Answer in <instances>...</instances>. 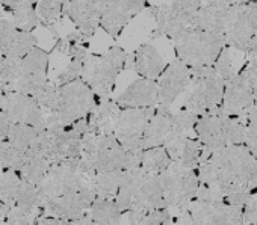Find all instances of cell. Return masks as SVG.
Returning <instances> with one entry per match:
<instances>
[{
    "label": "cell",
    "mask_w": 257,
    "mask_h": 225,
    "mask_svg": "<svg viewBox=\"0 0 257 225\" xmlns=\"http://www.w3.org/2000/svg\"><path fill=\"white\" fill-rule=\"evenodd\" d=\"M146 7L147 0H107L100 19V28L116 40L125 25Z\"/></svg>",
    "instance_id": "obj_14"
},
{
    "label": "cell",
    "mask_w": 257,
    "mask_h": 225,
    "mask_svg": "<svg viewBox=\"0 0 257 225\" xmlns=\"http://www.w3.org/2000/svg\"><path fill=\"white\" fill-rule=\"evenodd\" d=\"M189 83L183 92V107L195 115L216 110L221 106L225 82L213 65H192Z\"/></svg>",
    "instance_id": "obj_3"
},
{
    "label": "cell",
    "mask_w": 257,
    "mask_h": 225,
    "mask_svg": "<svg viewBox=\"0 0 257 225\" xmlns=\"http://www.w3.org/2000/svg\"><path fill=\"white\" fill-rule=\"evenodd\" d=\"M198 7L200 0H170L167 4L152 7L150 14L156 22V32H153V37L165 35L173 40L192 26Z\"/></svg>",
    "instance_id": "obj_8"
},
{
    "label": "cell",
    "mask_w": 257,
    "mask_h": 225,
    "mask_svg": "<svg viewBox=\"0 0 257 225\" xmlns=\"http://www.w3.org/2000/svg\"><path fill=\"white\" fill-rule=\"evenodd\" d=\"M173 41L179 59H182L189 67L213 65L225 44L222 34L207 32L192 26L174 37Z\"/></svg>",
    "instance_id": "obj_5"
},
{
    "label": "cell",
    "mask_w": 257,
    "mask_h": 225,
    "mask_svg": "<svg viewBox=\"0 0 257 225\" xmlns=\"http://www.w3.org/2000/svg\"><path fill=\"white\" fill-rule=\"evenodd\" d=\"M132 68L140 74V77L158 80L165 68V61L158 49L147 43L135 50L132 56Z\"/></svg>",
    "instance_id": "obj_23"
},
{
    "label": "cell",
    "mask_w": 257,
    "mask_h": 225,
    "mask_svg": "<svg viewBox=\"0 0 257 225\" xmlns=\"http://www.w3.org/2000/svg\"><path fill=\"white\" fill-rule=\"evenodd\" d=\"M246 148L257 157V120H251L245 124V141Z\"/></svg>",
    "instance_id": "obj_40"
},
{
    "label": "cell",
    "mask_w": 257,
    "mask_h": 225,
    "mask_svg": "<svg viewBox=\"0 0 257 225\" xmlns=\"http://www.w3.org/2000/svg\"><path fill=\"white\" fill-rule=\"evenodd\" d=\"M127 154L113 133H101L97 138V148L94 156L95 172L124 171Z\"/></svg>",
    "instance_id": "obj_18"
},
{
    "label": "cell",
    "mask_w": 257,
    "mask_h": 225,
    "mask_svg": "<svg viewBox=\"0 0 257 225\" xmlns=\"http://www.w3.org/2000/svg\"><path fill=\"white\" fill-rule=\"evenodd\" d=\"M173 222V214L171 210L168 207H161V208H155L150 210L141 223H171Z\"/></svg>",
    "instance_id": "obj_37"
},
{
    "label": "cell",
    "mask_w": 257,
    "mask_h": 225,
    "mask_svg": "<svg viewBox=\"0 0 257 225\" xmlns=\"http://www.w3.org/2000/svg\"><path fill=\"white\" fill-rule=\"evenodd\" d=\"M35 8L40 22L47 28H53L62 19L65 4L64 0H38Z\"/></svg>",
    "instance_id": "obj_32"
},
{
    "label": "cell",
    "mask_w": 257,
    "mask_h": 225,
    "mask_svg": "<svg viewBox=\"0 0 257 225\" xmlns=\"http://www.w3.org/2000/svg\"><path fill=\"white\" fill-rule=\"evenodd\" d=\"M243 52H245V55H246L248 59L257 58V31H255L254 35L249 38V41H248V44H246V47H245Z\"/></svg>",
    "instance_id": "obj_42"
},
{
    "label": "cell",
    "mask_w": 257,
    "mask_h": 225,
    "mask_svg": "<svg viewBox=\"0 0 257 225\" xmlns=\"http://www.w3.org/2000/svg\"><path fill=\"white\" fill-rule=\"evenodd\" d=\"M171 163V159L164 145L146 148L141 157V168L147 172L161 174Z\"/></svg>",
    "instance_id": "obj_30"
},
{
    "label": "cell",
    "mask_w": 257,
    "mask_h": 225,
    "mask_svg": "<svg viewBox=\"0 0 257 225\" xmlns=\"http://www.w3.org/2000/svg\"><path fill=\"white\" fill-rule=\"evenodd\" d=\"M0 109L13 120V123L41 127L46 124V114L37 100L23 92L5 91L0 100Z\"/></svg>",
    "instance_id": "obj_12"
},
{
    "label": "cell",
    "mask_w": 257,
    "mask_h": 225,
    "mask_svg": "<svg viewBox=\"0 0 257 225\" xmlns=\"http://www.w3.org/2000/svg\"><path fill=\"white\" fill-rule=\"evenodd\" d=\"M245 61H246V55L243 50L236 49L233 46H225L222 47V50L219 52L215 61V70L224 79V82H227L239 74Z\"/></svg>",
    "instance_id": "obj_24"
},
{
    "label": "cell",
    "mask_w": 257,
    "mask_h": 225,
    "mask_svg": "<svg viewBox=\"0 0 257 225\" xmlns=\"http://www.w3.org/2000/svg\"><path fill=\"white\" fill-rule=\"evenodd\" d=\"M124 171H106L94 174V189L97 196L103 198H115Z\"/></svg>",
    "instance_id": "obj_28"
},
{
    "label": "cell",
    "mask_w": 257,
    "mask_h": 225,
    "mask_svg": "<svg viewBox=\"0 0 257 225\" xmlns=\"http://www.w3.org/2000/svg\"><path fill=\"white\" fill-rule=\"evenodd\" d=\"M155 109L156 106L124 107L118 112L112 133L119 141L125 153L143 150V136L152 115L155 114Z\"/></svg>",
    "instance_id": "obj_9"
},
{
    "label": "cell",
    "mask_w": 257,
    "mask_h": 225,
    "mask_svg": "<svg viewBox=\"0 0 257 225\" xmlns=\"http://www.w3.org/2000/svg\"><path fill=\"white\" fill-rule=\"evenodd\" d=\"M17 31L19 28L13 23L11 19L0 16V58L5 56V53L8 52Z\"/></svg>",
    "instance_id": "obj_35"
},
{
    "label": "cell",
    "mask_w": 257,
    "mask_h": 225,
    "mask_svg": "<svg viewBox=\"0 0 257 225\" xmlns=\"http://www.w3.org/2000/svg\"><path fill=\"white\" fill-rule=\"evenodd\" d=\"M158 100V80L153 79H137L128 85V88L116 97L115 103L124 107H147L156 106Z\"/></svg>",
    "instance_id": "obj_20"
},
{
    "label": "cell",
    "mask_w": 257,
    "mask_h": 225,
    "mask_svg": "<svg viewBox=\"0 0 257 225\" xmlns=\"http://www.w3.org/2000/svg\"><path fill=\"white\" fill-rule=\"evenodd\" d=\"M203 144L197 139V138H188L180 154H179V159L176 160L177 163L183 165V166H188V168H194L197 169L198 165H200V160H201V154H203Z\"/></svg>",
    "instance_id": "obj_33"
},
{
    "label": "cell",
    "mask_w": 257,
    "mask_h": 225,
    "mask_svg": "<svg viewBox=\"0 0 257 225\" xmlns=\"http://www.w3.org/2000/svg\"><path fill=\"white\" fill-rule=\"evenodd\" d=\"M8 210H10V207H8L5 202L0 201V223L5 222V217H7V214H8Z\"/></svg>",
    "instance_id": "obj_43"
},
{
    "label": "cell",
    "mask_w": 257,
    "mask_h": 225,
    "mask_svg": "<svg viewBox=\"0 0 257 225\" xmlns=\"http://www.w3.org/2000/svg\"><path fill=\"white\" fill-rule=\"evenodd\" d=\"M49 168H50V162L44 156L25 153V157H23L20 166L17 168V174L23 180H26V181L37 186L41 181V178L44 177V174L47 172Z\"/></svg>",
    "instance_id": "obj_27"
},
{
    "label": "cell",
    "mask_w": 257,
    "mask_h": 225,
    "mask_svg": "<svg viewBox=\"0 0 257 225\" xmlns=\"http://www.w3.org/2000/svg\"><path fill=\"white\" fill-rule=\"evenodd\" d=\"M115 201L128 223H141L150 210L167 207L159 174L147 172L141 166L122 172Z\"/></svg>",
    "instance_id": "obj_2"
},
{
    "label": "cell",
    "mask_w": 257,
    "mask_h": 225,
    "mask_svg": "<svg viewBox=\"0 0 257 225\" xmlns=\"http://www.w3.org/2000/svg\"><path fill=\"white\" fill-rule=\"evenodd\" d=\"M188 210L192 217V223H242V208L234 207L224 199H192Z\"/></svg>",
    "instance_id": "obj_15"
},
{
    "label": "cell",
    "mask_w": 257,
    "mask_h": 225,
    "mask_svg": "<svg viewBox=\"0 0 257 225\" xmlns=\"http://www.w3.org/2000/svg\"><path fill=\"white\" fill-rule=\"evenodd\" d=\"M127 52L119 46H112L103 55H89L82 68V79L98 97H109L116 77L124 70Z\"/></svg>",
    "instance_id": "obj_4"
},
{
    "label": "cell",
    "mask_w": 257,
    "mask_h": 225,
    "mask_svg": "<svg viewBox=\"0 0 257 225\" xmlns=\"http://www.w3.org/2000/svg\"><path fill=\"white\" fill-rule=\"evenodd\" d=\"M23 157L25 153L17 150L8 139H0V168L4 171L5 169L17 171Z\"/></svg>",
    "instance_id": "obj_34"
},
{
    "label": "cell",
    "mask_w": 257,
    "mask_h": 225,
    "mask_svg": "<svg viewBox=\"0 0 257 225\" xmlns=\"http://www.w3.org/2000/svg\"><path fill=\"white\" fill-rule=\"evenodd\" d=\"M240 74L243 76V79L246 80V83L252 89L254 100L257 101V58L249 59V64L243 68V71Z\"/></svg>",
    "instance_id": "obj_39"
},
{
    "label": "cell",
    "mask_w": 257,
    "mask_h": 225,
    "mask_svg": "<svg viewBox=\"0 0 257 225\" xmlns=\"http://www.w3.org/2000/svg\"><path fill=\"white\" fill-rule=\"evenodd\" d=\"M23 178L14 169H5L0 175V201L8 207H13L22 186Z\"/></svg>",
    "instance_id": "obj_31"
},
{
    "label": "cell",
    "mask_w": 257,
    "mask_h": 225,
    "mask_svg": "<svg viewBox=\"0 0 257 225\" xmlns=\"http://www.w3.org/2000/svg\"><path fill=\"white\" fill-rule=\"evenodd\" d=\"M49 61H50V55L46 50L37 46L31 49L19 61L17 76L11 86V91L32 95L37 89H40L47 82Z\"/></svg>",
    "instance_id": "obj_11"
},
{
    "label": "cell",
    "mask_w": 257,
    "mask_h": 225,
    "mask_svg": "<svg viewBox=\"0 0 257 225\" xmlns=\"http://www.w3.org/2000/svg\"><path fill=\"white\" fill-rule=\"evenodd\" d=\"M191 79V70L189 65L185 64L182 59L173 61L170 65H165L162 74L158 77V100L156 106L158 107H167L180 97Z\"/></svg>",
    "instance_id": "obj_13"
},
{
    "label": "cell",
    "mask_w": 257,
    "mask_h": 225,
    "mask_svg": "<svg viewBox=\"0 0 257 225\" xmlns=\"http://www.w3.org/2000/svg\"><path fill=\"white\" fill-rule=\"evenodd\" d=\"M198 180L218 189L225 202L243 208L257 187V157L240 144L216 148L198 165Z\"/></svg>",
    "instance_id": "obj_1"
},
{
    "label": "cell",
    "mask_w": 257,
    "mask_h": 225,
    "mask_svg": "<svg viewBox=\"0 0 257 225\" xmlns=\"http://www.w3.org/2000/svg\"><path fill=\"white\" fill-rule=\"evenodd\" d=\"M29 2H31V4H34V5H37V2H38V0H29Z\"/></svg>",
    "instance_id": "obj_44"
},
{
    "label": "cell",
    "mask_w": 257,
    "mask_h": 225,
    "mask_svg": "<svg viewBox=\"0 0 257 225\" xmlns=\"http://www.w3.org/2000/svg\"><path fill=\"white\" fill-rule=\"evenodd\" d=\"M222 112L230 117L242 118L245 112L255 103L252 89L243 79V76L239 73L233 79L225 82L224 95H222Z\"/></svg>",
    "instance_id": "obj_17"
},
{
    "label": "cell",
    "mask_w": 257,
    "mask_h": 225,
    "mask_svg": "<svg viewBox=\"0 0 257 225\" xmlns=\"http://www.w3.org/2000/svg\"><path fill=\"white\" fill-rule=\"evenodd\" d=\"M159 177L167 207L176 211L188 208L200 186L197 171L177 162H171L167 169L159 174Z\"/></svg>",
    "instance_id": "obj_7"
},
{
    "label": "cell",
    "mask_w": 257,
    "mask_h": 225,
    "mask_svg": "<svg viewBox=\"0 0 257 225\" xmlns=\"http://www.w3.org/2000/svg\"><path fill=\"white\" fill-rule=\"evenodd\" d=\"M107 0H68L64 14L74 23V26L86 35H94L100 28V19Z\"/></svg>",
    "instance_id": "obj_16"
},
{
    "label": "cell",
    "mask_w": 257,
    "mask_h": 225,
    "mask_svg": "<svg viewBox=\"0 0 257 225\" xmlns=\"http://www.w3.org/2000/svg\"><path fill=\"white\" fill-rule=\"evenodd\" d=\"M119 110L121 107L115 103V100L109 97H100L95 107L88 115V132L95 135L112 133Z\"/></svg>",
    "instance_id": "obj_22"
},
{
    "label": "cell",
    "mask_w": 257,
    "mask_h": 225,
    "mask_svg": "<svg viewBox=\"0 0 257 225\" xmlns=\"http://www.w3.org/2000/svg\"><path fill=\"white\" fill-rule=\"evenodd\" d=\"M222 114L224 112L219 106L216 110L200 115L194 126L197 139L203 144L204 148L210 151L227 145L222 129Z\"/></svg>",
    "instance_id": "obj_19"
},
{
    "label": "cell",
    "mask_w": 257,
    "mask_h": 225,
    "mask_svg": "<svg viewBox=\"0 0 257 225\" xmlns=\"http://www.w3.org/2000/svg\"><path fill=\"white\" fill-rule=\"evenodd\" d=\"M67 2H68V0H64V4H67Z\"/></svg>",
    "instance_id": "obj_45"
},
{
    "label": "cell",
    "mask_w": 257,
    "mask_h": 225,
    "mask_svg": "<svg viewBox=\"0 0 257 225\" xmlns=\"http://www.w3.org/2000/svg\"><path fill=\"white\" fill-rule=\"evenodd\" d=\"M88 213L91 223H119L124 219V213L118 207L115 198L95 196Z\"/></svg>",
    "instance_id": "obj_25"
},
{
    "label": "cell",
    "mask_w": 257,
    "mask_h": 225,
    "mask_svg": "<svg viewBox=\"0 0 257 225\" xmlns=\"http://www.w3.org/2000/svg\"><path fill=\"white\" fill-rule=\"evenodd\" d=\"M173 133V114L167 107L155 109V114L152 115L144 136H143V150L164 145Z\"/></svg>",
    "instance_id": "obj_21"
},
{
    "label": "cell",
    "mask_w": 257,
    "mask_h": 225,
    "mask_svg": "<svg viewBox=\"0 0 257 225\" xmlns=\"http://www.w3.org/2000/svg\"><path fill=\"white\" fill-rule=\"evenodd\" d=\"M257 31V2L230 5L225 16L224 38L228 46L245 50L249 38Z\"/></svg>",
    "instance_id": "obj_10"
},
{
    "label": "cell",
    "mask_w": 257,
    "mask_h": 225,
    "mask_svg": "<svg viewBox=\"0 0 257 225\" xmlns=\"http://www.w3.org/2000/svg\"><path fill=\"white\" fill-rule=\"evenodd\" d=\"M43 127V126H41ZM41 127H34V126H28V124H20V123H13L11 130L8 133V141L20 151L26 153L29 150V147L34 144V141L37 139Z\"/></svg>",
    "instance_id": "obj_29"
},
{
    "label": "cell",
    "mask_w": 257,
    "mask_h": 225,
    "mask_svg": "<svg viewBox=\"0 0 257 225\" xmlns=\"http://www.w3.org/2000/svg\"><path fill=\"white\" fill-rule=\"evenodd\" d=\"M11 126H13V120L5 114L2 109H0V139H7L8 138Z\"/></svg>",
    "instance_id": "obj_41"
},
{
    "label": "cell",
    "mask_w": 257,
    "mask_h": 225,
    "mask_svg": "<svg viewBox=\"0 0 257 225\" xmlns=\"http://www.w3.org/2000/svg\"><path fill=\"white\" fill-rule=\"evenodd\" d=\"M7 11L11 14V20L19 29L34 31L40 23L37 8L29 0H16Z\"/></svg>",
    "instance_id": "obj_26"
},
{
    "label": "cell",
    "mask_w": 257,
    "mask_h": 225,
    "mask_svg": "<svg viewBox=\"0 0 257 225\" xmlns=\"http://www.w3.org/2000/svg\"><path fill=\"white\" fill-rule=\"evenodd\" d=\"M41 210H29L23 207H10L5 217L7 223H35V219L41 214Z\"/></svg>",
    "instance_id": "obj_36"
},
{
    "label": "cell",
    "mask_w": 257,
    "mask_h": 225,
    "mask_svg": "<svg viewBox=\"0 0 257 225\" xmlns=\"http://www.w3.org/2000/svg\"><path fill=\"white\" fill-rule=\"evenodd\" d=\"M242 223H257V192L249 195L242 208Z\"/></svg>",
    "instance_id": "obj_38"
},
{
    "label": "cell",
    "mask_w": 257,
    "mask_h": 225,
    "mask_svg": "<svg viewBox=\"0 0 257 225\" xmlns=\"http://www.w3.org/2000/svg\"><path fill=\"white\" fill-rule=\"evenodd\" d=\"M97 101V94L82 77H77L68 83L59 85L58 101L52 117L62 126H70L88 117Z\"/></svg>",
    "instance_id": "obj_6"
}]
</instances>
